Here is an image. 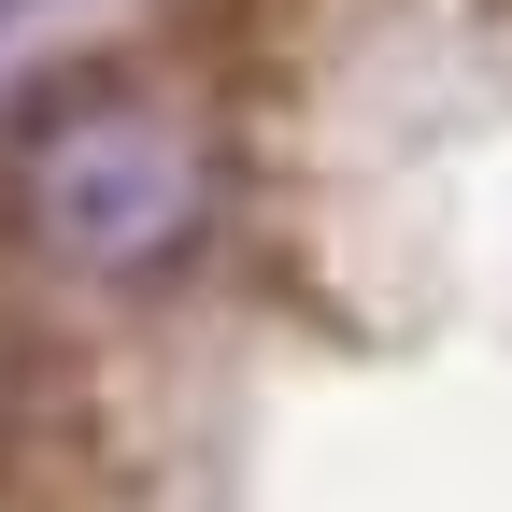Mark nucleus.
Wrapping results in <instances>:
<instances>
[{
  "label": "nucleus",
  "instance_id": "obj_1",
  "mask_svg": "<svg viewBox=\"0 0 512 512\" xmlns=\"http://www.w3.org/2000/svg\"><path fill=\"white\" fill-rule=\"evenodd\" d=\"M29 214L57 256H86V271H128V256L185 242V214H200V143L171 128V100H72L29 128Z\"/></svg>",
  "mask_w": 512,
  "mask_h": 512
}]
</instances>
